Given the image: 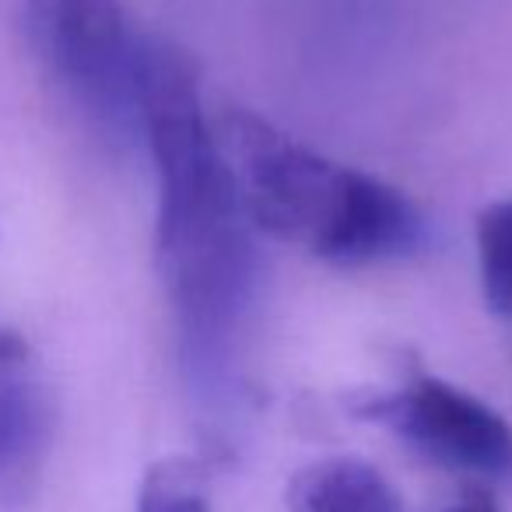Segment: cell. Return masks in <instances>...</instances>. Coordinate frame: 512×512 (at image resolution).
I'll return each instance as SVG.
<instances>
[{
  "label": "cell",
  "mask_w": 512,
  "mask_h": 512,
  "mask_svg": "<svg viewBox=\"0 0 512 512\" xmlns=\"http://www.w3.org/2000/svg\"><path fill=\"white\" fill-rule=\"evenodd\" d=\"M137 130L158 176L155 260L186 376L200 404L221 411L239 397L235 358L260 285L256 228L207 120L197 67L165 39H141Z\"/></svg>",
  "instance_id": "1"
},
{
  "label": "cell",
  "mask_w": 512,
  "mask_h": 512,
  "mask_svg": "<svg viewBox=\"0 0 512 512\" xmlns=\"http://www.w3.org/2000/svg\"><path fill=\"white\" fill-rule=\"evenodd\" d=\"M242 207L260 232L337 267L397 260L421 246L425 218L407 193L281 134L246 109L214 123Z\"/></svg>",
  "instance_id": "2"
},
{
  "label": "cell",
  "mask_w": 512,
  "mask_h": 512,
  "mask_svg": "<svg viewBox=\"0 0 512 512\" xmlns=\"http://www.w3.org/2000/svg\"><path fill=\"white\" fill-rule=\"evenodd\" d=\"M25 32L43 71L113 134L137 130L141 39L123 0H25Z\"/></svg>",
  "instance_id": "3"
},
{
  "label": "cell",
  "mask_w": 512,
  "mask_h": 512,
  "mask_svg": "<svg viewBox=\"0 0 512 512\" xmlns=\"http://www.w3.org/2000/svg\"><path fill=\"white\" fill-rule=\"evenodd\" d=\"M365 421L390 428L435 467L474 481H512V425L474 393L428 372H411L393 390L365 393L351 404Z\"/></svg>",
  "instance_id": "4"
},
{
  "label": "cell",
  "mask_w": 512,
  "mask_h": 512,
  "mask_svg": "<svg viewBox=\"0 0 512 512\" xmlns=\"http://www.w3.org/2000/svg\"><path fill=\"white\" fill-rule=\"evenodd\" d=\"M57 404L32 344L0 323V512H25L43 488Z\"/></svg>",
  "instance_id": "5"
},
{
  "label": "cell",
  "mask_w": 512,
  "mask_h": 512,
  "mask_svg": "<svg viewBox=\"0 0 512 512\" xmlns=\"http://www.w3.org/2000/svg\"><path fill=\"white\" fill-rule=\"evenodd\" d=\"M288 512H404V505L372 463L330 456L288 481Z\"/></svg>",
  "instance_id": "6"
},
{
  "label": "cell",
  "mask_w": 512,
  "mask_h": 512,
  "mask_svg": "<svg viewBox=\"0 0 512 512\" xmlns=\"http://www.w3.org/2000/svg\"><path fill=\"white\" fill-rule=\"evenodd\" d=\"M477 271L488 306L512 330V197L477 214Z\"/></svg>",
  "instance_id": "7"
},
{
  "label": "cell",
  "mask_w": 512,
  "mask_h": 512,
  "mask_svg": "<svg viewBox=\"0 0 512 512\" xmlns=\"http://www.w3.org/2000/svg\"><path fill=\"white\" fill-rule=\"evenodd\" d=\"M137 512H211L204 463L190 456L151 463L137 491Z\"/></svg>",
  "instance_id": "8"
},
{
  "label": "cell",
  "mask_w": 512,
  "mask_h": 512,
  "mask_svg": "<svg viewBox=\"0 0 512 512\" xmlns=\"http://www.w3.org/2000/svg\"><path fill=\"white\" fill-rule=\"evenodd\" d=\"M442 512H502V509H498V498L491 495L484 484H474V488H467L453 505H446Z\"/></svg>",
  "instance_id": "9"
}]
</instances>
